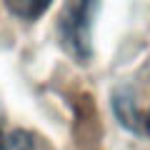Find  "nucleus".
<instances>
[{"mask_svg":"<svg viewBox=\"0 0 150 150\" xmlns=\"http://www.w3.org/2000/svg\"><path fill=\"white\" fill-rule=\"evenodd\" d=\"M100 10V0H65L58 18V38L65 53L78 63L93 55V23Z\"/></svg>","mask_w":150,"mask_h":150,"instance_id":"1","label":"nucleus"},{"mask_svg":"<svg viewBox=\"0 0 150 150\" xmlns=\"http://www.w3.org/2000/svg\"><path fill=\"white\" fill-rule=\"evenodd\" d=\"M112 108H115V115L118 120L130 130H138L140 128V115L135 110V103H133V95L128 90H118L112 95Z\"/></svg>","mask_w":150,"mask_h":150,"instance_id":"2","label":"nucleus"},{"mask_svg":"<svg viewBox=\"0 0 150 150\" xmlns=\"http://www.w3.org/2000/svg\"><path fill=\"white\" fill-rule=\"evenodd\" d=\"M53 5V0H5V8L13 13L15 18H20V20H38V18L43 15L48 8Z\"/></svg>","mask_w":150,"mask_h":150,"instance_id":"3","label":"nucleus"},{"mask_svg":"<svg viewBox=\"0 0 150 150\" xmlns=\"http://www.w3.org/2000/svg\"><path fill=\"white\" fill-rule=\"evenodd\" d=\"M3 150H48V145L30 130H15L5 138Z\"/></svg>","mask_w":150,"mask_h":150,"instance_id":"4","label":"nucleus"},{"mask_svg":"<svg viewBox=\"0 0 150 150\" xmlns=\"http://www.w3.org/2000/svg\"><path fill=\"white\" fill-rule=\"evenodd\" d=\"M145 130H148V135H150V112H148V118H145Z\"/></svg>","mask_w":150,"mask_h":150,"instance_id":"5","label":"nucleus"},{"mask_svg":"<svg viewBox=\"0 0 150 150\" xmlns=\"http://www.w3.org/2000/svg\"><path fill=\"white\" fill-rule=\"evenodd\" d=\"M3 145H5V135H3V130H0V150H3Z\"/></svg>","mask_w":150,"mask_h":150,"instance_id":"6","label":"nucleus"}]
</instances>
